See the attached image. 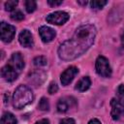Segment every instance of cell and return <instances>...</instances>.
Wrapping results in <instances>:
<instances>
[{
	"label": "cell",
	"instance_id": "cell-1",
	"mask_svg": "<svg viewBox=\"0 0 124 124\" xmlns=\"http://www.w3.org/2000/svg\"><path fill=\"white\" fill-rule=\"evenodd\" d=\"M97 29L93 24H83L78 27L73 37L58 47V56L64 61L74 60L82 55L94 43Z\"/></svg>",
	"mask_w": 124,
	"mask_h": 124
},
{
	"label": "cell",
	"instance_id": "cell-2",
	"mask_svg": "<svg viewBox=\"0 0 124 124\" xmlns=\"http://www.w3.org/2000/svg\"><path fill=\"white\" fill-rule=\"evenodd\" d=\"M34 99L32 90L26 85H19L13 95V106L16 109H21L31 104Z\"/></svg>",
	"mask_w": 124,
	"mask_h": 124
},
{
	"label": "cell",
	"instance_id": "cell-3",
	"mask_svg": "<svg viewBox=\"0 0 124 124\" xmlns=\"http://www.w3.org/2000/svg\"><path fill=\"white\" fill-rule=\"evenodd\" d=\"M95 69L97 74L103 78H109L112 73L108 60L103 55L97 57L95 62Z\"/></svg>",
	"mask_w": 124,
	"mask_h": 124
},
{
	"label": "cell",
	"instance_id": "cell-4",
	"mask_svg": "<svg viewBox=\"0 0 124 124\" xmlns=\"http://www.w3.org/2000/svg\"><path fill=\"white\" fill-rule=\"evenodd\" d=\"M110 115L113 120H119L124 117V100L121 98H113L110 101Z\"/></svg>",
	"mask_w": 124,
	"mask_h": 124
},
{
	"label": "cell",
	"instance_id": "cell-5",
	"mask_svg": "<svg viewBox=\"0 0 124 124\" xmlns=\"http://www.w3.org/2000/svg\"><path fill=\"white\" fill-rule=\"evenodd\" d=\"M70 18V15L63 11H57L54 13H51L46 16V20L48 23L55 24V25H62L66 23Z\"/></svg>",
	"mask_w": 124,
	"mask_h": 124
},
{
	"label": "cell",
	"instance_id": "cell-6",
	"mask_svg": "<svg viewBox=\"0 0 124 124\" xmlns=\"http://www.w3.org/2000/svg\"><path fill=\"white\" fill-rule=\"evenodd\" d=\"M16 34V27L4 21L0 23V36L4 43H10Z\"/></svg>",
	"mask_w": 124,
	"mask_h": 124
},
{
	"label": "cell",
	"instance_id": "cell-7",
	"mask_svg": "<svg viewBox=\"0 0 124 124\" xmlns=\"http://www.w3.org/2000/svg\"><path fill=\"white\" fill-rule=\"evenodd\" d=\"M78 69L75 66H71L69 68H67L60 76V81L62 83V85L66 86L68 84H70L72 82V80L74 79V78L78 75Z\"/></svg>",
	"mask_w": 124,
	"mask_h": 124
},
{
	"label": "cell",
	"instance_id": "cell-8",
	"mask_svg": "<svg viewBox=\"0 0 124 124\" xmlns=\"http://www.w3.org/2000/svg\"><path fill=\"white\" fill-rule=\"evenodd\" d=\"M8 64L10 66H12L16 72H20L23 68H24V60L22 55L20 54V52H15L12 54Z\"/></svg>",
	"mask_w": 124,
	"mask_h": 124
},
{
	"label": "cell",
	"instance_id": "cell-9",
	"mask_svg": "<svg viewBox=\"0 0 124 124\" xmlns=\"http://www.w3.org/2000/svg\"><path fill=\"white\" fill-rule=\"evenodd\" d=\"M39 34H40V37L44 43L51 42L56 36L55 31L46 25H43L39 28Z\"/></svg>",
	"mask_w": 124,
	"mask_h": 124
},
{
	"label": "cell",
	"instance_id": "cell-10",
	"mask_svg": "<svg viewBox=\"0 0 124 124\" xmlns=\"http://www.w3.org/2000/svg\"><path fill=\"white\" fill-rule=\"evenodd\" d=\"M18 72H16L12 66H10L9 64H7L6 66H4L2 69H1V76L2 78L6 80V81H14L18 77Z\"/></svg>",
	"mask_w": 124,
	"mask_h": 124
},
{
	"label": "cell",
	"instance_id": "cell-11",
	"mask_svg": "<svg viewBox=\"0 0 124 124\" xmlns=\"http://www.w3.org/2000/svg\"><path fill=\"white\" fill-rule=\"evenodd\" d=\"M75 105L76 100L73 97H63L57 103V110L59 112H66Z\"/></svg>",
	"mask_w": 124,
	"mask_h": 124
},
{
	"label": "cell",
	"instance_id": "cell-12",
	"mask_svg": "<svg viewBox=\"0 0 124 124\" xmlns=\"http://www.w3.org/2000/svg\"><path fill=\"white\" fill-rule=\"evenodd\" d=\"M18 41H19L20 45L24 47H31L33 46V36H32L31 32L27 29L22 30L19 33Z\"/></svg>",
	"mask_w": 124,
	"mask_h": 124
},
{
	"label": "cell",
	"instance_id": "cell-13",
	"mask_svg": "<svg viewBox=\"0 0 124 124\" xmlns=\"http://www.w3.org/2000/svg\"><path fill=\"white\" fill-rule=\"evenodd\" d=\"M90 85H91V79L89 78V77H83L77 82L76 89L79 92H84L89 89Z\"/></svg>",
	"mask_w": 124,
	"mask_h": 124
},
{
	"label": "cell",
	"instance_id": "cell-14",
	"mask_svg": "<svg viewBox=\"0 0 124 124\" xmlns=\"http://www.w3.org/2000/svg\"><path fill=\"white\" fill-rule=\"evenodd\" d=\"M16 116L11 112H5L1 117V124H16Z\"/></svg>",
	"mask_w": 124,
	"mask_h": 124
},
{
	"label": "cell",
	"instance_id": "cell-15",
	"mask_svg": "<svg viewBox=\"0 0 124 124\" xmlns=\"http://www.w3.org/2000/svg\"><path fill=\"white\" fill-rule=\"evenodd\" d=\"M108 4V1H100V0H93L90 2V6L93 10H101Z\"/></svg>",
	"mask_w": 124,
	"mask_h": 124
},
{
	"label": "cell",
	"instance_id": "cell-16",
	"mask_svg": "<svg viewBox=\"0 0 124 124\" xmlns=\"http://www.w3.org/2000/svg\"><path fill=\"white\" fill-rule=\"evenodd\" d=\"M38 108L39 109L43 110V111H46V110H48L49 109V103H48V100L45 97L41 98L40 102H39V105H38Z\"/></svg>",
	"mask_w": 124,
	"mask_h": 124
},
{
	"label": "cell",
	"instance_id": "cell-17",
	"mask_svg": "<svg viewBox=\"0 0 124 124\" xmlns=\"http://www.w3.org/2000/svg\"><path fill=\"white\" fill-rule=\"evenodd\" d=\"M37 8V4L34 0H27L25 1V9L27 13H33Z\"/></svg>",
	"mask_w": 124,
	"mask_h": 124
},
{
	"label": "cell",
	"instance_id": "cell-18",
	"mask_svg": "<svg viewBox=\"0 0 124 124\" xmlns=\"http://www.w3.org/2000/svg\"><path fill=\"white\" fill-rule=\"evenodd\" d=\"M33 62H34L35 66L41 67V66H46V63H47V60H46V58L45 56H37V57L34 58Z\"/></svg>",
	"mask_w": 124,
	"mask_h": 124
},
{
	"label": "cell",
	"instance_id": "cell-19",
	"mask_svg": "<svg viewBox=\"0 0 124 124\" xmlns=\"http://www.w3.org/2000/svg\"><path fill=\"white\" fill-rule=\"evenodd\" d=\"M17 4H18V1H16V0H9V1H7L5 3V10L9 11V12L15 11L16 7L17 6Z\"/></svg>",
	"mask_w": 124,
	"mask_h": 124
},
{
	"label": "cell",
	"instance_id": "cell-20",
	"mask_svg": "<svg viewBox=\"0 0 124 124\" xmlns=\"http://www.w3.org/2000/svg\"><path fill=\"white\" fill-rule=\"evenodd\" d=\"M11 18H12L13 20H16V21H20V20H22V19L24 18V16H23V14H22L20 11L15 10V11L11 14Z\"/></svg>",
	"mask_w": 124,
	"mask_h": 124
},
{
	"label": "cell",
	"instance_id": "cell-21",
	"mask_svg": "<svg viewBox=\"0 0 124 124\" xmlns=\"http://www.w3.org/2000/svg\"><path fill=\"white\" fill-rule=\"evenodd\" d=\"M47 91H48L49 94H54V93H56V92L58 91V86H57V84H56L55 82H51V83L49 84L48 88H47Z\"/></svg>",
	"mask_w": 124,
	"mask_h": 124
},
{
	"label": "cell",
	"instance_id": "cell-22",
	"mask_svg": "<svg viewBox=\"0 0 124 124\" xmlns=\"http://www.w3.org/2000/svg\"><path fill=\"white\" fill-rule=\"evenodd\" d=\"M116 94L118 98H124V84H119V86L116 89Z\"/></svg>",
	"mask_w": 124,
	"mask_h": 124
},
{
	"label": "cell",
	"instance_id": "cell-23",
	"mask_svg": "<svg viewBox=\"0 0 124 124\" xmlns=\"http://www.w3.org/2000/svg\"><path fill=\"white\" fill-rule=\"evenodd\" d=\"M59 124H76V121L73 118H64L60 120Z\"/></svg>",
	"mask_w": 124,
	"mask_h": 124
},
{
	"label": "cell",
	"instance_id": "cell-24",
	"mask_svg": "<svg viewBox=\"0 0 124 124\" xmlns=\"http://www.w3.org/2000/svg\"><path fill=\"white\" fill-rule=\"evenodd\" d=\"M47 4L51 7H56V6H59L62 4V0H59V1H55V0H47Z\"/></svg>",
	"mask_w": 124,
	"mask_h": 124
},
{
	"label": "cell",
	"instance_id": "cell-25",
	"mask_svg": "<svg viewBox=\"0 0 124 124\" xmlns=\"http://www.w3.org/2000/svg\"><path fill=\"white\" fill-rule=\"evenodd\" d=\"M35 124H49V120L46 119V118H44V119H41V120L37 121Z\"/></svg>",
	"mask_w": 124,
	"mask_h": 124
},
{
	"label": "cell",
	"instance_id": "cell-26",
	"mask_svg": "<svg viewBox=\"0 0 124 124\" xmlns=\"http://www.w3.org/2000/svg\"><path fill=\"white\" fill-rule=\"evenodd\" d=\"M87 124H101V122H100V120L97 119V118H92V119L89 120V122H88Z\"/></svg>",
	"mask_w": 124,
	"mask_h": 124
},
{
	"label": "cell",
	"instance_id": "cell-27",
	"mask_svg": "<svg viewBox=\"0 0 124 124\" xmlns=\"http://www.w3.org/2000/svg\"><path fill=\"white\" fill-rule=\"evenodd\" d=\"M78 4L82 5V6H85V5L88 4V2H87V1H78Z\"/></svg>",
	"mask_w": 124,
	"mask_h": 124
},
{
	"label": "cell",
	"instance_id": "cell-28",
	"mask_svg": "<svg viewBox=\"0 0 124 124\" xmlns=\"http://www.w3.org/2000/svg\"><path fill=\"white\" fill-rule=\"evenodd\" d=\"M121 43H122V46L124 47V30H123V33L121 35Z\"/></svg>",
	"mask_w": 124,
	"mask_h": 124
}]
</instances>
